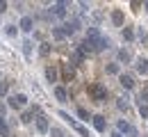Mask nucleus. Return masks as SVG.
<instances>
[{
	"instance_id": "1",
	"label": "nucleus",
	"mask_w": 148,
	"mask_h": 137,
	"mask_svg": "<svg viewBox=\"0 0 148 137\" xmlns=\"http://www.w3.org/2000/svg\"><path fill=\"white\" fill-rule=\"evenodd\" d=\"M87 92H89V96H91L93 103H105V101H107V87L100 85V82H91V85L87 87Z\"/></svg>"
},
{
	"instance_id": "2",
	"label": "nucleus",
	"mask_w": 148,
	"mask_h": 137,
	"mask_svg": "<svg viewBox=\"0 0 148 137\" xmlns=\"http://www.w3.org/2000/svg\"><path fill=\"white\" fill-rule=\"evenodd\" d=\"M119 133L121 135H128V137H139V130L132 123H128V121H119Z\"/></svg>"
},
{
	"instance_id": "3",
	"label": "nucleus",
	"mask_w": 148,
	"mask_h": 137,
	"mask_svg": "<svg viewBox=\"0 0 148 137\" xmlns=\"http://www.w3.org/2000/svg\"><path fill=\"white\" fill-rule=\"evenodd\" d=\"M59 117H62V119H66V121H69V123H71V126H73V128H75V130H77V133H80L82 137H89V130H87L84 126H80V123H77V121L71 117V114H66V112H59Z\"/></svg>"
},
{
	"instance_id": "4",
	"label": "nucleus",
	"mask_w": 148,
	"mask_h": 137,
	"mask_svg": "<svg viewBox=\"0 0 148 137\" xmlns=\"http://www.w3.org/2000/svg\"><path fill=\"white\" fill-rule=\"evenodd\" d=\"M25 103H27V96H25V94H14V96L7 98V105H9V107H14V110L23 107Z\"/></svg>"
},
{
	"instance_id": "5",
	"label": "nucleus",
	"mask_w": 148,
	"mask_h": 137,
	"mask_svg": "<svg viewBox=\"0 0 148 137\" xmlns=\"http://www.w3.org/2000/svg\"><path fill=\"white\" fill-rule=\"evenodd\" d=\"M84 57H87V53H84V50H82V48H75L73 53H71V66H77V64H82V62H84Z\"/></svg>"
},
{
	"instance_id": "6",
	"label": "nucleus",
	"mask_w": 148,
	"mask_h": 137,
	"mask_svg": "<svg viewBox=\"0 0 148 137\" xmlns=\"http://www.w3.org/2000/svg\"><path fill=\"white\" fill-rule=\"evenodd\" d=\"M75 78V69L71 64H62V82H71Z\"/></svg>"
},
{
	"instance_id": "7",
	"label": "nucleus",
	"mask_w": 148,
	"mask_h": 137,
	"mask_svg": "<svg viewBox=\"0 0 148 137\" xmlns=\"http://www.w3.org/2000/svg\"><path fill=\"white\" fill-rule=\"evenodd\" d=\"M77 28H80V21H77V19H71V21H66V23L62 25V30H64V34H66V37H69V34H73Z\"/></svg>"
},
{
	"instance_id": "8",
	"label": "nucleus",
	"mask_w": 148,
	"mask_h": 137,
	"mask_svg": "<svg viewBox=\"0 0 148 137\" xmlns=\"http://www.w3.org/2000/svg\"><path fill=\"white\" fill-rule=\"evenodd\" d=\"M34 114H41V110H39V105H34V107H30V110H25L23 114H21V121L23 123H32V117Z\"/></svg>"
},
{
	"instance_id": "9",
	"label": "nucleus",
	"mask_w": 148,
	"mask_h": 137,
	"mask_svg": "<svg viewBox=\"0 0 148 137\" xmlns=\"http://www.w3.org/2000/svg\"><path fill=\"white\" fill-rule=\"evenodd\" d=\"M37 130L41 135H46L48 130H50V123H48V117H43V114H39L37 117Z\"/></svg>"
},
{
	"instance_id": "10",
	"label": "nucleus",
	"mask_w": 148,
	"mask_h": 137,
	"mask_svg": "<svg viewBox=\"0 0 148 137\" xmlns=\"http://www.w3.org/2000/svg\"><path fill=\"white\" fill-rule=\"evenodd\" d=\"M66 7H69V5H66V2H55V5H53V9H50V12H53V14H55L57 19H66Z\"/></svg>"
},
{
	"instance_id": "11",
	"label": "nucleus",
	"mask_w": 148,
	"mask_h": 137,
	"mask_svg": "<svg viewBox=\"0 0 148 137\" xmlns=\"http://www.w3.org/2000/svg\"><path fill=\"white\" fill-rule=\"evenodd\" d=\"M91 121H93V128H96L98 133H105L107 121H105V117H103V114H96V117H91Z\"/></svg>"
},
{
	"instance_id": "12",
	"label": "nucleus",
	"mask_w": 148,
	"mask_h": 137,
	"mask_svg": "<svg viewBox=\"0 0 148 137\" xmlns=\"http://www.w3.org/2000/svg\"><path fill=\"white\" fill-rule=\"evenodd\" d=\"M119 82L125 87V89H134V78L128 73H119Z\"/></svg>"
},
{
	"instance_id": "13",
	"label": "nucleus",
	"mask_w": 148,
	"mask_h": 137,
	"mask_svg": "<svg viewBox=\"0 0 148 137\" xmlns=\"http://www.w3.org/2000/svg\"><path fill=\"white\" fill-rule=\"evenodd\" d=\"M55 98L59 103H66V101H69V92H66L62 85H55Z\"/></svg>"
},
{
	"instance_id": "14",
	"label": "nucleus",
	"mask_w": 148,
	"mask_h": 137,
	"mask_svg": "<svg viewBox=\"0 0 148 137\" xmlns=\"http://www.w3.org/2000/svg\"><path fill=\"white\" fill-rule=\"evenodd\" d=\"M21 30H23V32H32V30H34L32 16H23V19H21Z\"/></svg>"
},
{
	"instance_id": "15",
	"label": "nucleus",
	"mask_w": 148,
	"mask_h": 137,
	"mask_svg": "<svg viewBox=\"0 0 148 137\" xmlns=\"http://www.w3.org/2000/svg\"><path fill=\"white\" fill-rule=\"evenodd\" d=\"M112 23H114V25H119V28H123L125 16H123V12H121V9H114V12H112Z\"/></svg>"
},
{
	"instance_id": "16",
	"label": "nucleus",
	"mask_w": 148,
	"mask_h": 137,
	"mask_svg": "<svg viewBox=\"0 0 148 137\" xmlns=\"http://www.w3.org/2000/svg\"><path fill=\"white\" fill-rule=\"evenodd\" d=\"M137 71H139L141 76H148V59L146 57H139V59H137Z\"/></svg>"
},
{
	"instance_id": "17",
	"label": "nucleus",
	"mask_w": 148,
	"mask_h": 137,
	"mask_svg": "<svg viewBox=\"0 0 148 137\" xmlns=\"http://www.w3.org/2000/svg\"><path fill=\"white\" fill-rule=\"evenodd\" d=\"M57 78H59V76H57L55 66H46V80H48V82H57Z\"/></svg>"
},
{
	"instance_id": "18",
	"label": "nucleus",
	"mask_w": 148,
	"mask_h": 137,
	"mask_svg": "<svg viewBox=\"0 0 148 137\" xmlns=\"http://www.w3.org/2000/svg\"><path fill=\"white\" fill-rule=\"evenodd\" d=\"M130 59H132V53H130L128 48H121V50H119V62H125V64H128Z\"/></svg>"
},
{
	"instance_id": "19",
	"label": "nucleus",
	"mask_w": 148,
	"mask_h": 137,
	"mask_svg": "<svg viewBox=\"0 0 148 137\" xmlns=\"http://www.w3.org/2000/svg\"><path fill=\"white\" fill-rule=\"evenodd\" d=\"M7 92H9V80H2L0 82V96H7Z\"/></svg>"
},
{
	"instance_id": "20",
	"label": "nucleus",
	"mask_w": 148,
	"mask_h": 137,
	"mask_svg": "<svg viewBox=\"0 0 148 137\" xmlns=\"http://www.w3.org/2000/svg\"><path fill=\"white\" fill-rule=\"evenodd\" d=\"M123 39H125V41H132V39H134V32H132V28H123Z\"/></svg>"
},
{
	"instance_id": "21",
	"label": "nucleus",
	"mask_w": 148,
	"mask_h": 137,
	"mask_svg": "<svg viewBox=\"0 0 148 137\" xmlns=\"http://www.w3.org/2000/svg\"><path fill=\"white\" fill-rule=\"evenodd\" d=\"M53 37H55V39H66V34H64L62 28H53Z\"/></svg>"
},
{
	"instance_id": "22",
	"label": "nucleus",
	"mask_w": 148,
	"mask_h": 137,
	"mask_svg": "<svg viewBox=\"0 0 148 137\" xmlns=\"http://www.w3.org/2000/svg\"><path fill=\"white\" fill-rule=\"evenodd\" d=\"M77 117L82 119V121H89V119H91V117H89V112H87L84 107H77Z\"/></svg>"
},
{
	"instance_id": "23",
	"label": "nucleus",
	"mask_w": 148,
	"mask_h": 137,
	"mask_svg": "<svg viewBox=\"0 0 148 137\" xmlns=\"http://www.w3.org/2000/svg\"><path fill=\"white\" fill-rule=\"evenodd\" d=\"M23 53H25V57H30V55H32V43H30V41H25V43H23Z\"/></svg>"
},
{
	"instance_id": "24",
	"label": "nucleus",
	"mask_w": 148,
	"mask_h": 137,
	"mask_svg": "<svg viewBox=\"0 0 148 137\" xmlns=\"http://www.w3.org/2000/svg\"><path fill=\"white\" fill-rule=\"evenodd\" d=\"M48 133H50V137H66L62 128H53V130H48Z\"/></svg>"
},
{
	"instance_id": "25",
	"label": "nucleus",
	"mask_w": 148,
	"mask_h": 137,
	"mask_svg": "<svg viewBox=\"0 0 148 137\" xmlns=\"http://www.w3.org/2000/svg\"><path fill=\"white\" fill-rule=\"evenodd\" d=\"M107 73H112V76H119V64H107Z\"/></svg>"
},
{
	"instance_id": "26",
	"label": "nucleus",
	"mask_w": 148,
	"mask_h": 137,
	"mask_svg": "<svg viewBox=\"0 0 148 137\" xmlns=\"http://www.w3.org/2000/svg\"><path fill=\"white\" fill-rule=\"evenodd\" d=\"M39 50H41V55L46 57V55L50 53V43H41V48H39Z\"/></svg>"
},
{
	"instance_id": "27",
	"label": "nucleus",
	"mask_w": 148,
	"mask_h": 137,
	"mask_svg": "<svg viewBox=\"0 0 148 137\" xmlns=\"http://www.w3.org/2000/svg\"><path fill=\"white\" fill-rule=\"evenodd\" d=\"M139 114H141V119H148V105H144V103H141V107H139Z\"/></svg>"
},
{
	"instance_id": "28",
	"label": "nucleus",
	"mask_w": 148,
	"mask_h": 137,
	"mask_svg": "<svg viewBox=\"0 0 148 137\" xmlns=\"http://www.w3.org/2000/svg\"><path fill=\"white\" fill-rule=\"evenodd\" d=\"M116 105H119V110H128V101H125V98H119Z\"/></svg>"
},
{
	"instance_id": "29",
	"label": "nucleus",
	"mask_w": 148,
	"mask_h": 137,
	"mask_svg": "<svg viewBox=\"0 0 148 137\" xmlns=\"http://www.w3.org/2000/svg\"><path fill=\"white\" fill-rule=\"evenodd\" d=\"M7 133H9V130H7V126H5V121L0 119V135H2V137H7Z\"/></svg>"
},
{
	"instance_id": "30",
	"label": "nucleus",
	"mask_w": 148,
	"mask_h": 137,
	"mask_svg": "<svg viewBox=\"0 0 148 137\" xmlns=\"http://www.w3.org/2000/svg\"><path fill=\"white\" fill-rule=\"evenodd\" d=\"M141 101H144V105H148V87L141 89Z\"/></svg>"
},
{
	"instance_id": "31",
	"label": "nucleus",
	"mask_w": 148,
	"mask_h": 137,
	"mask_svg": "<svg viewBox=\"0 0 148 137\" xmlns=\"http://www.w3.org/2000/svg\"><path fill=\"white\" fill-rule=\"evenodd\" d=\"M130 7H132V12H139V7H141V2H137V0H132V2H130Z\"/></svg>"
},
{
	"instance_id": "32",
	"label": "nucleus",
	"mask_w": 148,
	"mask_h": 137,
	"mask_svg": "<svg viewBox=\"0 0 148 137\" xmlns=\"http://www.w3.org/2000/svg\"><path fill=\"white\" fill-rule=\"evenodd\" d=\"M7 34L14 37V34H16V28H14V25H7Z\"/></svg>"
},
{
	"instance_id": "33",
	"label": "nucleus",
	"mask_w": 148,
	"mask_h": 137,
	"mask_svg": "<svg viewBox=\"0 0 148 137\" xmlns=\"http://www.w3.org/2000/svg\"><path fill=\"white\" fill-rule=\"evenodd\" d=\"M5 112H7V105H5V103H0V119L5 117Z\"/></svg>"
},
{
	"instance_id": "34",
	"label": "nucleus",
	"mask_w": 148,
	"mask_h": 137,
	"mask_svg": "<svg viewBox=\"0 0 148 137\" xmlns=\"http://www.w3.org/2000/svg\"><path fill=\"white\" fill-rule=\"evenodd\" d=\"M5 9H7V2H5V0H0V14H2Z\"/></svg>"
},
{
	"instance_id": "35",
	"label": "nucleus",
	"mask_w": 148,
	"mask_h": 137,
	"mask_svg": "<svg viewBox=\"0 0 148 137\" xmlns=\"http://www.w3.org/2000/svg\"><path fill=\"white\" fill-rule=\"evenodd\" d=\"M110 137H123V135H121V133H119V130H114V133H112Z\"/></svg>"
},
{
	"instance_id": "36",
	"label": "nucleus",
	"mask_w": 148,
	"mask_h": 137,
	"mask_svg": "<svg viewBox=\"0 0 148 137\" xmlns=\"http://www.w3.org/2000/svg\"><path fill=\"white\" fill-rule=\"evenodd\" d=\"M141 7H144V9L148 12V0H146V2H141Z\"/></svg>"
},
{
	"instance_id": "37",
	"label": "nucleus",
	"mask_w": 148,
	"mask_h": 137,
	"mask_svg": "<svg viewBox=\"0 0 148 137\" xmlns=\"http://www.w3.org/2000/svg\"><path fill=\"white\" fill-rule=\"evenodd\" d=\"M146 48H148V37H146Z\"/></svg>"
}]
</instances>
